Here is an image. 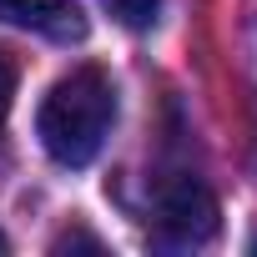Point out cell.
I'll return each instance as SVG.
<instances>
[{
  "instance_id": "8992f818",
  "label": "cell",
  "mask_w": 257,
  "mask_h": 257,
  "mask_svg": "<svg viewBox=\"0 0 257 257\" xmlns=\"http://www.w3.org/2000/svg\"><path fill=\"white\" fill-rule=\"evenodd\" d=\"M0 252H6V237H0Z\"/></svg>"
},
{
  "instance_id": "6da1fadb",
  "label": "cell",
  "mask_w": 257,
  "mask_h": 257,
  "mask_svg": "<svg viewBox=\"0 0 257 257\" xmlns=\"http://www.w3.org/2000/svg\"><path fill=\"white\" fill-rule=\"evenodd\" d=\"M111 126H116V86L101 66H76L71 76H61L36 111V137L61 167L96 162Z\"/></svg>"
},
{
  "instance_id": "277c9868",
  "label": "cell",
  "mask_w": 257,
  "mask_h": 257,
  "mask_svg": "<svg viewBox=\"0 0 257 257\" xmlns=\"http://www.w3.org/2000/svg\"><path fill=\"white\" fill-rule=\"evenodd\" d=\"M106 6L116 11L121 26H132V31H147L157 26V11H162V0H106Z\"/></svg>"
},
{
  "instance_id": "5b68a950",
  "label": "cell",
  "mask_w": 257,
  "mask_h": 257,
  "mask_svg": "<svg viewBox=\"0 0 257 257\" xmlns=\"http://www.w3.org/2000/svg\"><path fill=\"white\" fill-rule=\"evenodd\" d=\"M11 101H16V61L0 51V132H6V116H11Z\"/></svg>"
},
{
  "instance_id": "7a4b0ae2",
  "label": "cell",
  "mask_w": 257,
  "mask_h": 257,
  "mask_svg": "<svg viewBox=\"0 0 257 257\" xmlns=\"http://www.w3.org/2000/svg\"><path fill=\"white\" fill-rule=\"evenodd\" d=\"M222 212L207 182L197 177H172L157 192V222H152V247L162 252H197L217 237Z\"/></svg>"
},
{
  "instance_id": "3957f363",
  "label": "cell",
  "mask_w": 257,
  "mask_h": 257,
  "mask_svg": "<svg viewBox=\"0 0 257 257\" xmlns=\"http://www.w3.org/2000/svg\"><path fill=\"white\" fill-rule=\"evenodd\" d=\"M0 21L31 36H46L56 46H76L91 31L81 0H0Z\"/></svg>"
}]
</instances>
